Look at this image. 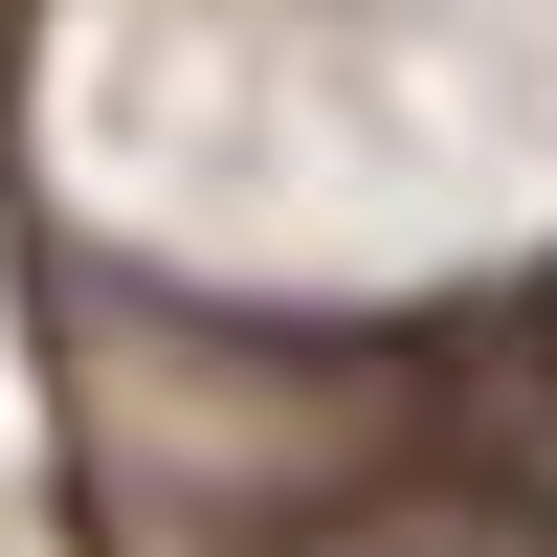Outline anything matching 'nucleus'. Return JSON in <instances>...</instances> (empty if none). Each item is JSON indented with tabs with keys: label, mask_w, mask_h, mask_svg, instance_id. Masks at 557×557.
Here are the masks:
<instances>
[{
	"label": "nucleus",
	"mask_w": 557,
	"mask_h": 557,
	"mask_svg": "<svg viewBox=\"0 0 557 557\" xmlns=\"http://www.w3.org/2000/svg\"><path fill=\"white\" fill-rule=\"evenodd\" d=\"M535 335H557V290H535Z\"/></svg>",
	"instance_id": "nucleus-1"
}]
</instances>
